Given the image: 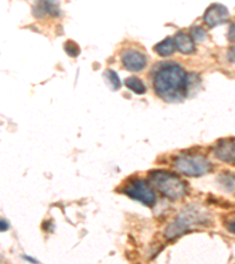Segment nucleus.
Wrapping results in <instances>:
<instances>
[{"label": "nucleus", "mask_w": 235, "mask_h": 264, "mask_svg": "<svg viewBox=\"0 0 235 264\" xmlns=\"http://www.w3.org/2000/svg\"><path fill=\"white\" fill-rule=\"evenodd\" d=\"M153 87L159 98L166 101H178L187 93L188 77L184 67L177 62L161 63L155 71Z\"/></svg>", "instance_id": "nucleus-1"}, {"label": "nucleus", "mask_w": 235, "mask_h": 264, "mask_svg": "<svg viewBox=\"0 0 235 264\" xmlns=\"http://www.w3.org/2000/svg\"><path fill=\"white\" fill-rule=\"evenodd\" d=\"M209 214L204 207L189 205L177 215L172 222L166 227L165 237L169 241L180 237L197 226H206L209 223Z\"/></svg>", "instance_id": "nucleus-2"}, {"label": "nucleus", "mask_w": 235, "mask_h": 264, "mask_svg": "<svg viewBox=\"0 0 235 264\" xmlns=\"http://www.w3.org/2000/svg\"><path fill=\"white\" fill-rule=\"evenodd\" d=\"M148 181L155 189L172 201L184 199L188 191L187 183L182 181L177 174L168 170L158 169L151 171Z\"/></svg>", "instance_id": "nucleus-3"}, {"label": "nucleus", "mask_w": 235, "mask_h": 264, "mask_svg": "<svg viewBox=\"0 0 235 264\" xmlns=\"http://www.w3.org/2000/svg\"><path fill=\"white\" fill-rule=\"evenodd\" d=\"M173 166L179 173L189 178H200L213 169L212 162L201 154L182 153L175 157Z\"/></svg>", "instance_id": "nucleus-4"}, {"label": "nucleus", "mask_w": 235, "mask_h": 264, "mask_svg": "<svg viewBox=\"0 0 235 264\" xmlns=\"http://www.w3.org/2000/svg\"><path fill=\"white\" fill-rule=\"evenodd\" d=\"M123 193L130 199L142 203L143 206L152 208L157 203V195L149 183L143 179L131 180L123 187Z\"/></svg>", "instance_id": "nucleus-5"}, {"label": "nucleus", "mask_w": 235, "mask_h": 264, "mask_svg": "<svg viewBox=\"0 0 235 264\" xmlns=\"http://www.w3.org/2000/svg\"><path fill=\"white\" fill-rule=\"evenodd\" d=\"M121 63L127 71L140 72L147 65V57L140 51L126 50L121 54Z\"/></svg>", "instance_id": "nucleus-6"}, {"label": "nucleus", "mask_w": 235, "mask_h": 264, "mask_svg": "<svg viewBox=\"0 0 235 264\" xmlns=\"http://www.w3.org/2000/svg\"><path fill=\"white\" fill-rule=\"evenodd\" d=\"M229 12L225 5L221 4H212L206 10L204 14V21L209 27H217L228 21Z\"/></svg>", "instance_id": "nucleus-7"}, {"label": "nucleus", "mask_w": 235, "mask_h": 264, "mask_svg": "<svg viewBox=\"0 0 235 264\" xmlns=\"http://www.w3.org/2000/svg\"><path fill=\"white\" fill-rule=\"evenodd\" d=\"M215 158L220 161L235 166V138L222 139L214 147Z\"/></svg>", "instance_id": "nucleus-8"}, {"label": "nucleus", "mask_w": 235, "mask_h": 264, "mask_svg": "<svg viewBox=\"0 0 235 264\" xmlns=\"http://www.w3.org/2000/svg\"><path fill=\"white\" fill-rule=\"evenodd\" d=\"M175 49L182 54H192L195 51V43L192 37L188 34L184 33V32H178L174 37Z\"/></svg>", "instance_id": "nucleus-9"}, {"label": "nucleus", "mask_w": 235, "mask_h": 264, "mask_svg": "<svg viewBox=\"0 0 235 264\" xmlns=\"http://www.w3.org/2000/svg\"><path fill=\"white\" fill-rule=\"evenodd\" d=\"M175 43L173 38H166L162 40V41L158 42L157 45L154 46V51L157 52L159 55L161 57H168V55H172L175 52Z\"/></svg>", "instance_id": "nucleus-10"}, {"label": "nucleus", "mask_w": 235, "mask_h": 264, "mask_svg": "<svg viewBox=\"0 0 235 264\" xmlns=\"http://www.w3.org/2000/svg\"><path fill=\"white\" fill-rule=\"evenodd\" d=\"M125 85L133 92V93L138 95H142L143 93H146V86L140 79L137 77H129L125 80Z\"/></svg>", "instance_id": "nucleus-11"}, {"label": "nucleus", "mask_w": 235, "mask_h": 264, "mask_svg": "<svg viewBox=\"0 0 235 264\" xmlns=\"http://www.w3.org/2000/svg\"><path fill=\"white\" fill-rule=\"evenodd\" d=\"M219 183L225 190L229 193L235 191V175L232 173H224L219 178Z\"/></svg>", "instance_id": "nucleus-12"}, {"label": "nucleus", "mask_w": 235, "mask_h": 264, "mask_svg": "<svg viewBox=\"0 0 235 264\" xmlns=\"http://www.w3.org/2000/svg\"><path fill=\"white\" fill-rule=\"evenodd\" d=\"M105 75H106V78L109 79L111 86H112L114 91L120 90L121 81H120V79H119V75H118L117 72H114L113 70H107L105 72Z\"/></svg>", "instance_id": "nucleus-13"}, {"label": "nucleus", "mask_w": 235, "mask_h": 264, "mask_svg": "<svg viewBox=\"0 0 235 264\" xmlns=\"http://www.w3.org/2000/svg\"><path fill=\"white\" fill-rule=\"evenodd\" d=\"M63 49H65L66 53L69 54L70 57H72V58L78 57L79 53H80V50H79V46H78L77 43H75L74 41H71V40H69V41H67V42L65 43V46H63Z\"/></svg>", "instance_id": "nucleus-14"}, {"label": "nucleus", "mask_w": 235, "mask_h": 264, "mask_svg": "<svg viewBox=\"0 0 235 264\" xmlns=\"http://www.w3.org/2000/svg\"><path fill=\"white\" fill-rule=\"evenodd\" d=\"M190 34H192V39L197 40V41H204L207 37L206 31L200 26H195L190 30Z\"/></svg>", "instance_id": "nucleus-15"}, {"label": "nucleus", "mask_w": 235, "mask_h": 264, "mask_svg": "<svg viewBox=\"0 0 235 264\" xmlns=\"http://www.w3.org/2000/svg\"><path fill=\"white\" fill-rule=\"evenodd\" d=\"M226 227H227V229L230 231V233L235 234V214L229 216L228 221L226 222Z\"/></svg>", "instance_id": "nucleus-16"}, {"label": "nucleus", "mask_w": 235, "mask_h": 264, "mask_svg": "<svg viewBox=\"0 0 235 264\" xmlns=\"http://www.w3.org/2000/svg\"><path fill=\"white\" fill-rule=\"evenodd\" d=\"M9 228H10V225H9V222L6 221V219H4V218H0V231H7L9 230Z\"/></svg>", "instance_id": "nucleus-17"}, {"label": "nucleus", "mask_w": 235, "mask_h": 264, "mask_svg": "<svg viewBox=\"0 0 235 264\" xmlns=\"http://www.w3.org/2000/svg\"><path fill=\"white\" fill-rule=\"evenodd\" d=\"M228 39H229V41L235 42V24H233V25H230V27H229Z\"/></svg>", "instance_id": "nucleus-18"}, {"label": "nucleus", "mask_w": 235, "mask_h": 264, "mask_svg": "<svg viewBox=\"0 0 235 264\" xmlns=\"http://www.w3.org/2000/svg\"><path fill=\"white\" fill-rule=\"evenodd\" d=\"M227 58H228L229 62H235V47H230L228 53H227Z\"/></svg>", "instance_id": "nucleus-19"}, {"label": "nucleus", "mask_w": 235, "mask_h": 264, "mask_svg": "<svg viewBox=\"0 0 235 264\" xmlns=\"http://www.w3.org/2000/svg\"><path fill=\"white\" fill-rule=\"evenodd\" d=\"M23 258L25 259V261L32 263V264H39V262L37 261V259L33 258V257H30V256H27V255H24V256H23Z\"/></svg>", "instance_id": "nucleus-20"}]
</instances>
